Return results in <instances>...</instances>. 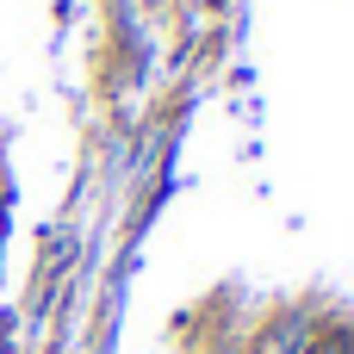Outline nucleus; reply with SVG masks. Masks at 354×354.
I'll return each mask as SVG.
<instances>
[{
    "label": "nucleus",
    "instance_id": "1",
    "mask_svg": "<svg viewBox=\"0 0 354 354\" xmlns=\"http://www.w3.org/2000/svg\"><path fill=\"white\" fill-rule=\"evenodd\" d=\"M311 342H317V317H311V311H280V317L261 330L255 354H311Z\"/></svg>",
    "mask_w": 354,
    "mask_h": 354
},
{
    "label": "nucleus",
    "instance_id": "2",
    "mask_svg": "<svg viewBox=\"0 0 354 354\" xmlns=\"http://www.w3.org/2000/svg\"><path fill=\"white\" fill-rule=\"evenodd\" d=\"M311 354H354V336H348V330H317Z\"/></svg>",
    "mask_w": 354,
    "mask_h": 354
}]
</instances>
